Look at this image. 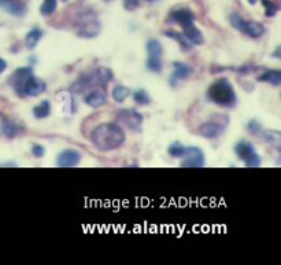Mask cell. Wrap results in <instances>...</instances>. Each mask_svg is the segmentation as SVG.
Here are the masks:
<instances>
[{
	"mask_svg": "<svg viewBox=\"0 0 281 265\" xmlns=\"http://www.w3.org/2000/svg\"><path fill=\"white\" fill-rule=\"evenodd\" d=\"M125 132L118 123L99 124L91 133V141L97 150L113 151L122 147L125 143Z\"/></svg>",
	"mask_w": 281,
	"mask_h": 265,
	"instance_id": "1",
	"label": "cell"
},
{
	"mask_svg": "<svg viewBox=\"0 0 281 265\" xmlns=\"http://www.w3.org/2000/svg\"><path fill=\"white\" fill-rule=\"evenodd\" d=\"M207 98L209 101L222 107H235L237 103V97L232 84L228 79L221 77L215 80L214 83L207 89Z\"/></svg>",
	"mask_w": 281,
	"mask_h": 265,
	"instance_id": "2",
	"label": "cell"
},
{
	"mask_svg": "<svg viewBox=\"0 0 281 265\" xmlns=\"http://www.w3.org/2000/svg\"><path fill=\"white\" fill-rule=\"evenodd\" d=\"M229 22L235 29L240 31L246 36L251 37V39H259L265 35V27L262 23L255 22V21H246L243 19L239 14H231L229 17Z\"/></svg>",
	"mask_w": 281,
	"mask_h": 265,
	"instance_id": "3",
	"label": "cell"
},
{
	"mask_svg": "<svg viewBox=\"0 0 281 265\" xmlns=\"http://www.w3.org/2000/svg\"><path fill=\"white\" fill-rule=\"evenodd\" d=\"M75 29H77V33L81 37L92 39V37L99 35L101 28L99 21H97V18L93 14L83 13L75 21Z\"/></svg>",
	"mask_w": 281,
	"mask_h": 265,
	"instance_id": "4",
	"label": "cell"
},
{
	"mask_svg": "<svg viewBox=\"0 0 281 265\" xmlns=\"http://www.w3.org/2000/svg\"><path fill=\"white\" fill-rule=\"evenodd\" d=\"M147 49V54H148V59H147V69L149 71H158L162 70V54L163 47L161 44V41L157 39H151L147 41L145 44Z\"/></svg>",
	"mask_w": 281,
	"mask_h": 265,
	"instance_id": "5",
	"label": "cell"
},
{
	"mask_svg": "<svg viewBox=\"0 0 281 265\" xmlns=\"http://www.w3.org/2000/svg\"><path fill=\"white\" fill-rule=\"evenodd\" d=\"M235 151L239 155V158L242 159L248 168H259L261 166L262 159L257 154L255 147L251 144L250 141H239L236 146H235Z\"/></svg>",
	"mask_w": 281,
	"mask_h": 265,
	"instance_id": "6",
	"label": "cell"
},
{
	"mask_svg": "<svg viewBox=\"0 0 281 265\" xmlns=\"http://www.w3.org/2000/svg\"><path fill=\"white\" fill-rule=\"evenodd\" d=\"M117 121L125 128L137 132L140 131L141 124H143V114L133 109H122L117 113Z\"/></svg>",
	"mask_w": 281,
	"mask_h": 265,
	"instance_id": "7",
	"label": "cell"
},
{
	"mask_svg": "<svg viewBox=\"0 0 281 265\" xmlns=\"http://www.w3.org/2000/svg\"><path fill=\"white\" fill-rule=\"evenodd\" d=\"M181 158H183V161H181L183 168H203L206 165L205 153L199 147H185L184 155Z\"/></svg>",
	"mask_w": 281,
	"mask_h": 265,
	"instance_id": "8",
	"label": "cell"
},
{
	"mask_svg": "<svg viewBox=\"0 0 281 265\" xmlns=\"http://www.w3.org/2000/svg\"><path fill=\"white\" fill-rule=\"evenodd\" d=\"M33 69L31 66L19 67L17 70L14 71L11 79H10V84L13 87V89L19 95V97L23 98V87L27 84V81L29 80L31 76H33Z\"/></svg>",
	"mask_w": 281,
	"mask_h": 265,
	"instance_id": "9",
	"label": "cell"
},
{
	"mask_svg": "<svg viewBox=\"0 0 281 265\" xmlns=\"http://www.w3.org/2000/svg\"><path fill=\"white\" fill-rule=\"evenodd\" d=\"M81 161V154L77 150H63L58 155L57 165L59 168H74Z\"/></svg>",
	"mask_w": 281,
	"mask_h": 265,
	"instance_id": "10",
	"label": "cell"
},
{
	"mask_svg": "<svg viewBox=\"0 0 281 265\" xmlns=\"http://www.w3.org/2000/svg\"><path fill=\"white\" fill-rule=\"evenodd\" d=\"M97 87L95 77H93V71L91 73H83L79 79L75 80L74 83L71 84V91L75 93L87 92L88 89H92Z\"/></svg>",
	"mask_w": 281,
	"mask_h": 265,
	"instance_id": "11",
	"label": "cell"
},
{
	"mask_svg": "<svg viewBox=\"0 0 281 265\" xmlns=\"http://www.w3.org/2000/svg\"><path fill=\"white\" fill-rule=\"evenodd\" d=\"M47 89V85L41 79L36 77L35 75L31 76L27 84L23 87V97H39Z\"/></svg>",
	"mask_w": 281,
	"mask_h": 265,
	"instance_id": "12",
	"label": "cell"
},
{
	"mask_svg": "<svg viewBox=\"0 0 281 265\" xmlns=\"http://www.w3.org/2000/svg\"><path fill=\"white\" fill-rule=\"evenodd\" d=\"M225 131V125L220 124L218 121H207L199 127V133L207 139H217L220 137Z\"/></svg>",
	"mask_w": 281,
	"mask_h": 265,
	"instance_id": "13",
	"label": "cell"
},
{
	"mask_svg": "<svg viewBox=\"0 0 281 265\" xmlns=\"http://www.w3.org/2000/svg\"><path fill=\"white\" fill-rule=\"evenodd\" d=\"M0 9L15 17H22L27 14L28 7L22 0H0Z\"/></svg>",
	"mask_w": 281,
	"mask_h": 265,
	"instance_id": "14",
	"label": "cell"
},
{
	"mask_svg": "<svg viewBox=\"0 0 281 265\" xmlns=\"http://www.w3.org/2000/svg\"><path fill=\"white\" fill-rule=\"evenodd\" d=\"M84 102H85V105H88L89 107H93V109L101 107L107 102V92L105 88H95L85 95Z\"/></svg>",
	"mask_w": 281,
	"mask_h": 265,
	"instance_id": "15",
	"label": "cell"
},
{
	"mask_svg": "<svg viewBox=\"0 0 281 265\" xmlns=\"http://www.w3.org/2000/svg\"><path fill=\"white\" fill-rule=\"evenodd\" d=\"M169 19H170V22L177 23V25L185 28L188 27V25H192L193 21H195V15H193V13L191 10L180 9L174 10V11L170 14Z\"/></svg>",
	"mask_w": 281,
	"mask_h": 265,
	"instance_id": "16",
	"label": "cell"
},
{
	"mask_svg": "<svg viewBox=\"0 0 281 265\" xmlns=\"http://www.w3.org/2000/svg\"><path fill=\"white\" fill-rule=\"evenodd\" d=\"M173 69H174V70H173V75H171L170 77V85H173V87H174L178 81H181V80L188 79L193 71L192 67L188 66V65H185V63L183 62L173 63Z\"/></svg>",
	"mask_w": 281,
	"mask_h": 265,
	"instance_id": "17",
	"label": "cell"
},
{
	"mask_svg": "<svg viewBox=\"0 0 281 265\" xmlns=\"http://www.w3.org/2000/svg\"><path fill=\"white\" fill-rule=\"evenodd\" d=\"M22 127H19L10 119H0V133H3L9 139H13V137L18 136L19 133H22Z\"/></svg>",
	"mask_w": 281,
	"mask_h": 265,
	"instance_id": "18",
	"label": "cell"
},
{
	"mask_svg": "<svg viewBox=\"0 0 281 265\" xmlns=\"http://www.w3.org/2000/svg\"><path fill=\"white\" fill-rule=\"evenodd\" d=\"M183 29H184V37L188 40L189 44H191V45L203 44V41H205V37H203L202 32L199 31L198 28L195 27V23L183 28Z\"/></svg>",
	"mask_w": 281,
	"mask_h": 265,
	"instance_id": "19",
	"label": "cell"
},
{
	"mask_svg": "<svg viewBox=\"0 0 281 265\" xmlns=\"http://www.w3.org/2000/svg\"><path fill=\"white\" fill-rule=\"evenodd\" d=\"M93 77L99 88H106V85L113 80L114 75L109 67H97L96 70H93Z\"/></svg>",
	"mask_w": 281,
	"mask_h": 265,
	"instance_id": "20",
	"label": "cell"
},
{
	"mask_svg": "<svg viewBox=\"0 0 281 265\" xmlns=\"http://www.w3.org/2000/svg\"><path fill=\"white\" fill-rule=\"evenodd\" d=\"M258 81L261 83H266L273 87H280L281 84V71L280 70H268L264 75L258 77Z\"/></svg>",
	"mask_w": 281,
	"mask_h": 265,
	"instance_id": "21",
	"label": "cell"
},
{
	"mask_svg": "<svg viewBox=\"0 0 281 265\" xmlns=\"http://www.w3.org/2000/svg\"><path fill=\"white\" fill-rule=\"evenodd\" d=\"M51 114V103L48 101L40 102L39 105L33 107V115L37 119H44Z\"/></svg>",
	"mask_w": 281,
	"mask_h": 265,
	"instance_id": "22",
	"label": "cell"
},
{
	"mask_svg": "<svg viewBox=\"0 0 281 265\" xmlns=\"http://www.w3.org/2000/svg\"><path fill=\"white\" fill-rule=\"evenodd\" d=\"M43 39V31L39 29V28H35L29 31V33L27 35V39H25V43H27V47L29 50H33L36 45L39 44L40 40Z\"/></svg>",
	"mask_w": 281,
	"mask_h": 265,
	"instance_id": "23",
	"label": "cell"
},
{
	"mask_svg": "<svg viewBox=\"0 0 281 265\" xmlns=\"http://www.w3.org/2000/svg\"><path fill=\"white\" fill-rule=\"evenodd\" d=\"M111 95H113V99H114L117 103H122V102L126 101V98L131 95V89L123 87V85H117L111 91Z\"/></svg>",
	"mask_w": 281,
	"mask_h": 265,
	"instance_id": "24",
	"label": "cell"
},
{
	"mask_svg": "<svg viewBox=\"0 0 281 265\" xmlns=\"http://www.w3.org/2000/svg\"><path fill=\"white\" fill-rule=\"evenodd\" d=\"M133 101L139 103L140 106H145V105H148L149 102H151V98H149L148 92L145 89L140 88L135 91V93H133Z\"/></svg>",
	"mask_w": 281,
	"mask_h": 265,
	"instance_id": "25",
	"label": "cell"
},
{
	"mask_svg": "<svg viewBox=\"0 0 281 265\" xmlns=\"http://www.w3.org/2000/svg\"><path fill=\"white\" fill-rule=\"evenodd\" d=\"M57 7H58L57 0H44V3L41 5V7H40V13L47 17V15H51V14L55 13V11H57Z\"/></svg>",
	"mask_w": 281,
	"mask_h": 265,
	"instance_id": "26",
	"label": "cell"
},
{
	"mask_svg": "<svg viewBox=\"0 0 281 265\" xmlns=\"http://www.w3.org/2000/svg\"><path fill=\"white\" fill-rule=\"evenodd\" d=\"M185 147L181 144L180 141H174L169 146V154L173 157V158H181L184 155Z\"/></svg>",
	"mask_w": 281,
	"mask_h": 265,
	"instance_id": "27",
	"label": "cell"
},
{
	"mask_svg": "<svg viewBox=\"0 0 281 265\" xmlns=\"http://www.w3.org/2000/svg\"><path fill=\"white\" fill-rule=\"evenodd\" d=\"M165 35H166L167 37H171V39L177 40V41H178V44H180L184 50H188L189 47H191L189 41L185 39V37H183V35H178V33H176V32H173V31L165 32Z\"/></svg>",
	"mask_w": 281,
	"mask_h": 265,
	"instance_id": "28",
	"label": "cell"
},
{
	"mask_svg": "<svg viewBox=\"0 0 281 265\" xmlns=\"http://www.w3.org/2000/svg\"><path fill=\"white\" fill-rule=\"evenodd\" d=\"M280 132L278 131H268L265 133V140L270 143V144H274V146H278L280 144Z\"/></svg>",
	"mask_w": 281,
	"mask_h": 265,
	"instance_id": "29",
	"label": "cell"
},
{
	"mask_svg": "<svg viewBox=\"0 0 281 265\" xmlns=\"http://www.w3.org/2000/svg\"><path fill=\"white\" fill-rule=\"evenodd\" d=\"M262 3H264L265 6V13H266V17H273L274 14L277 13V10H278V7H277L273 2H269V0H262Z\"/></svg>",
	"mask_w": 281,
	"mask_h": 265,
	"instance_id": "30",
	"label": "cell"
},
{
	"mask_svg": "<svg viewBox=\"0 0 281 265\" xmlns=\"http://www.w3.org/2000/svg\"><path fill=\"white\" fill-rule=\"evenodd\" d=\"M32 154L35 155L36 158H41V157H44L45 154L44 146H41V144H33V147H32Z\"/></svg>",
	"mask_w": 281,
	"mask_h": 265,
	"instance_id": "31",
	"label": "cell"
},
{
	"mask_svg": "<svg viewBox=\"0 0 281 265\" xmlns=\"http://www.w3.org/2000/svg\"><path fill=\"white\" fill-rule=\"evenodd\" d=\"M248 129H250L251 133H254V135H259V133L262 132V127L259 124L258 121H255L252 119L250 124H248Z\"/></svg>",
	"mask_w": 281,
	"mask_h": 265,
	"instance_id": "32",
	"label": "cell"
},
{
	"mask_svg": "<svg viewBox=\"0 0 281 265\" xmlns=\"http://www.w3.org/2000/svg\"><path fill=\"white\" fill-rule=\"evenodd\" d=\"M123 6H125V9L129 10V11H133V10H136L139 6H140V2L139 0H125L123 2Z\"/></svg>",
	"mask_w": 281,
	"mask_h": 265,
	"instance_id": "33",
	"label": "cell"
},
{
	"mask_svg": "<svg viewBox=\"0 0 281 265\" xmlns=\"http://www.w3.org/2000/svg\"><path fill=\"white\" fill-rule=\"evenodd\" d=\"M6 69H7V62H6L5 59H2V58H0V75L5 71Z\"/></svg>",
	"mask_w": 281,
	"mask_h": 265,
	"instance_id": "34",
	"label": "cell"
},
{
	"mask_svg": "<svg viewBox=\"0 0 281 265\" xmlns=\"http://www.w3.org/2000/svg\"><path fill=\"white\" fill-rule=\"evenodd\" d=\"M280 51H281V45H277V49H276V51H274V54H273V57L277 58V59H280L281 58Z\"/></svg>",
	"mask_w": 281,
	"mask_h": 265,
	"instance_id": "35",
	"label": "cell"
},
{
	"mask_svg": "<svg viewBox=\"0 0 281 265\" xmlns=\"http://www.w3.org/2000/svg\"><path fill=\"white\" fill-rule=\"evenodd\" d=\"M248 3H250V5H255V3H257V0H248Z\"/></svg>",
	"mask_w": 281,
	"mask_h": 265,
	"instance_id": "36",
	"label": "cell"
},
{
	"mask_svg": "<svg viewBox=\"0 0 281 265\" xmlns=\"http://www.w3.org/2000/svg\"><path fill=\"white\" fill-rule=\"evenodd\" d=\"M148 2H155V0H148Z\"/></svg>",
	"mask_w": 281,
	"mask_h": 265,
	"instance_id": "37",
	"label": "cell"
}]
</instances>
